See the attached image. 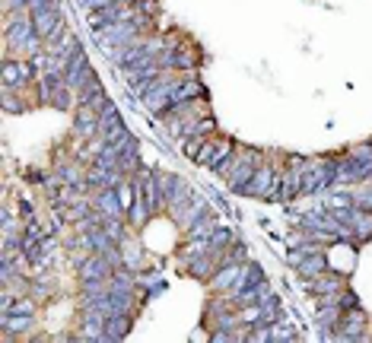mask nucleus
<instances>
[{"mask_svg": "<svg viewBox=\"0 0 372 343\" xmlns=\"http://www.w3.org/2000/svg\"><path fill=\"white\" fill-rule=\"evenodd\" d=\"M3 105H7V112H23L25 102L13 96V90H3Z\"/></svg>", "mask_w": 372, "mask_h": 343, "instance_id": "23", "label": "nucleus"}, {"mask_svg": "<svg viewBox=\"0 0 372 343\" xmlns=\"http://www.w3.org/2000/svg\"><path fill=\"white\" fill-rule=\"evenodd\" d=\"M23 3H25V7H29V10H35V7H45L48 0H23Z\"/></svg>", "mask_w": 372, "mask_h": 343, "instance_id": "27", "label": "nucleus"}, {"mask_svg": "<svg viewBox=\"0 0 372 343\" xmlns=\"http://www.w3.org/2000/svg\"><path fill=\"white\" fill-rule=\"evenodd\" d=\"M306 163H309V159L289 156L287 169H283V175H280V200H293V197L302 194V175H306Z\"/></svg>", "mask_w": 372, "mask_h": 343, "instance_id": "7", "label": "nucleus"}, {"mask_svg": "<svg viewBox=\"0 0 372 343\" xmlns=\"http://www.w3.org/2000/svg\"><path fill=\"white\" fill-rule=\"evenodd\" d=\"M324 207H328V210H340V207H353V194H324Z\"/></svg>", "mask_w": 372, "mask_h": 343, "instance_id": "21", "label": "nucleus"}, {"mask_svg": "<svg viewBox=\"0 0 372 343\" xmlns=\"http://www.w3.org/2000/svg\"><path fill=\"white\" fill-rule=\"evenodd\" d=\"M86 13H92V10H102V7H108V3H115V0H76Z\"/></svg>", "mask_w": 372, "mask_h": 343, "instance_id": "26", "label": "nucleus"}, {"mask_svg": "<svg viewBox=\"0 0 372 343\" xmlns=\"http://www.w3.org/2000/svg\"><path fill=\"white\" fill-rule=\"evenodd\" d=\"M39 67L32 57H7L3 61V90H25L35 80Z\"/></svg>", "mask_w": 372, "mask_h": 343, "instance_id": "5", "label": "nucleus"}, {"mask_svg": "<svg viewBox=\"0 0 372 343\" xmlns=\"http://www.w3.org/2000/svg\"><path fill=\"white\" fill-rule=\"evenodd\" d=\"M147 216H149L147 204H143L141 197H137V200H134V207H131V210H127V220H131L134 226H143V222H147Z\"/></svg>", "mask_w": 372, "mask_h": 343, "instance_id": "20", "label": "nucleus"}, {"mask_svg": "<svg viewBox=\"0 0 372 343\" xmlns=\"http://www.w3.org/2000/svg\"><path fill=\"white\" fill-rule=\"evenodd\" d=\"M214 229H216V222L210 220V216H204V220H200L198 226L191 229L188 236H191V238H210V236H214Z\"/></svg>", "mask_w": 372, "mask_h": 343, "instance_id": "22", "label": "nucleus"}, {"mask_svg": "<svg viewBox=\"0 0 372 343\" xmlns=\"http://www.w3.org/2000/svg\"><path fill=\"white\" fill-rule=\"evenodd\" d=\"M280 175L283 169H277L271 163H261L258 172L251 175V181L242 188V194L255 197V200H280Z\"/></svg>", "mask_w": 372, "mask_h": 343, "instance_id": "2", "label": "nucleus"}, {"mask_svg": "<svg viewBox=\"0 0 372 343\" xmlns=\"http://www.w3.org/2000/svg\"><path fill=\"white\" fill-rule=\"evenodd\" d=\"M51 293H54V280H51V277H39L32 283V295L39 299V302H45Z\"/></svg>", "mask_w": 372, "mask_h": 343, "instance_id": "19", "label": "nucleus"}, {"mask_svg": "<svg viewBox=\"0 0 372 343\" xmlns=\"http://www.w3.org/2000/svg\"><path fill=\"white\" fill-rule=\"evenodd\" d=\"M118 248H121L124 267H127V270H141V264H143V248L137 245L134 238H127V236H124L121 242H118Z\"/></svg>", "mask_w": 372, "mask_h": 343, "instance_id": "14", "label": "nucleus"}, {"mask_svg": "<svg viewBox=\"0 0 372 343\" xmlns=\"http://www.w3.org/2000/svg\"><path fill=\"white\" fill-rule=\"evenodd\" d=\"M271 334H273V340H280V343L296 340V331H293V327H277V324H271Z\"/></svg>", "mask_w": 372, "mask_h": 343, "instance_id": "24", "label": "nucleus"}, {"mask_svg": "<svg viewBox=\"0 0 372 343\" xmlns=\"http://www.w3.org/2000/svg\"><path fill=\"white\" fill-rule=\"evenodd\" d=\"M159 188H163V200L169 207V213L185 207L194 197V191L188 188V181L182 175H175V172H159Z\"/></svg>", "mask_w": 372, "mask_h": 343, "instance_id": "6", "label": "nucleus"}, {"mask_svg": "<svg viewBox=\"0 0 372 343\" xmlns=\"http://www.w3.org/2000/svg\"><path fill=\"white\" fill-rule=\"evenodd\" d=\"M112 273H115L112 261H108L105 254H99V251H90L86 258H83V264H80V283H105Z\"/></svg>", "mask_w": 372, "mask_h": 343, "instance_id": "8", "label": "nucleus"}, {"mask_svg": "<svg viewBox=\"0 0 372 343\" xmlns=\"http://www.w3.org/2000/svg\"><path fill=\"white\" fill-rule=\"evenodd\" d=\"M172 216H175V222H178V229H182L185 236H188L191 229L198 226L200 220L207 216V204L200 200V197H191L185 207H178V210H172Z\"/></svg>", "mask_w": 372, "mask_h": 343, "instance_id": "11", "label": "nucleus"}, {"mask_svg": "<svg viewBox=\"0 0 372 343\" xmlns=\"http://www.w3.org/2000/svg\"><path fill=\"white\" fill-rule=\"evenodd\" d=\"M334 185H338V159H309L302 194H328Z\"/></svg>", "mask_w": 372, "mask_h": 343, "instance_id": "1", "label": "nucleus"}, {"mask_svg": "<svg viewBox=\"0 0 372 343\" xmlns=\"http://www.w3.org/2000/svg\"><path fill=\"white\" fill-rule=\"evenodd\" d=\"M289 264L296 267V273H299L302 280H315V277H322L324 270H328L324 251H318V254H302L299 248H293V254H289Z\"/></svg>", "mask_w": 372, "mask_h": 343, "instance_id": "9", "label": "nucleus"}, {"mask_svg": "<svg viewBox=\"0 0 372 343\" xmlns=\"http://www.w3.org/2000/svg\"><path fill=\"white\" fill-rule=\"evenodd\" d=\"M131 331V321L127 315H112L105 321V340H124V334Z\"/></svg>", "mask_w": 372, "mask_h": 343, "instance_id": "16", "label": "nucleus"}, {"mask_svg": "<svg viewBox=\"0 0 372 343\" xmlns=\"http://www.w3.org/2000/svg\"><path fill=\"white\" fill-rule=\"evenodd\" d=\"M232 242H236V238H232L229 229H220V226H216L214 236H210V251H226Z\"/></svg>", "mask_w": 372, "mask_h": 343, "instance_id": "17", "label": "nucleus"}, {"mask_svg": "<svg viewBox=\"0 0 372 343\" xmlns=\"http://www.w3.org/2000/svg\"><path fill=\"white\" fill-rule=\"evenodd\" d=\"M265 163L258 149H248V147H236L232 153V163H229V175H226V185L236 191H242L251 181V175L258 172V165Z\"/></svg>", "mask_w": 372, "mask_h": 343, "instance_id": "4", "label": "nucleus"}, {"mask_svg": "<svg viewBox=\"0 0 372 343\" xmlns=\"http://www.w3.org/2000/svg\"><path fill=\"white\" fill-rule=\"evenodd\" d=\"M216 143H220V137H207L204 147H200V153L194 156V163H198V165H207V169H210V159H214V153H216Z\"/></svg>", "mask_w": 372, "mask_h": 343, "instance_id": "18", "label": "nucleus"}, {"mask_svg": "<svg viewBox=\"0 0 372 343\" xmlns=\"http://www.w3.org/2000/svg\"><path fill=\"white\" fill-rule=\"evenodd\" d=\"M92 200H96V210H99L105 220H127V210L121 207L115 188H99Z\"/></svg>", "mask_w": 372, "mask_h": 343, "instance_id": "12", "label": "nucleus"}, {"mask_svg": "<svg viewBox=\"0 0 372 343\" xmlns=\"http://www.w3.org/2000/svg\"><path fill=\"white\" fill-rule=\"evenodd\" d=\"M340 289H347V283L340 277H334V273H328V270H324L322 277H315L306 283V293H312V295H334Z\"/></svg>", "mask_w": 372, "mask_h": 343, "instance_id": "13", "label": "nucleus"}, {"mask_svg": "<svg viewBox=\"0 0 372 343\" xmlns=\"http://www.w3.org/2000/svg\"><path fill=\"white\" fill-rule=\"evenodd\" d=\"M32 13V23H35V32L45 39V45L48 41H58L67 35V23H64V13H61L58 0H48L45 7H35L29 10Z\"/></svg>", "mask_w": 372, "mask_h": 343, "instance_id": "3", "label": "nucleus"}, {"mask_svg": "<svg viewBox=\"0 0 372 343\" xmlns=\"http://www.w3.org/2000/svg\"><path fill=\"white\" fill-rule=\"evenodd\" d=\"M353 204L363 207V210H372V188H366V191H360V194H353Z\"/></svg>", "mask_w": 372, "mask_h": 343, "instance_id": "25", "label": "nucleus"}, {"mask_svg": "<svg viewBox=\"0 0 372 343\" xmlns=\"http://www.w3.org/2000/svg\"><path fill=\"white\" fill-rule=\"evenodd\" d=\"M32 318L35 315H13V311H3L0 327H3V334H25V331L32 327Z\"/></svg>", "mask_w": 372, "mask_h": 343, "instance_id": "15", "label": "nucleus"}, {"mask_svg": "<svg viewBox=\"0 0 372 343\" xmlns=\"http://www.w3.org/2000/svg\"><path fill=\"white\" fill-rule=\"evenodd\" d=\"M334 334H338L340 340H363L366 337V315L360 311V305L344 311V318H340V324H338Z\"/></svg>", "mask_w": 372, "mask_h": 343, "instance_id": "10", "label": "nucleus"}]
</instances>
